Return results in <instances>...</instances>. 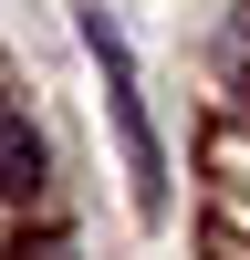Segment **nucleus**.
Instances as JSON below:
<instances>
[{
  "instance_id": "3",
  "label": "nucleus",
  "mask_w": 250,
  "mask_h": 260,
  "mask_svg": "<svg viewBox=\"0 0 250 260\" xmlns=\"http://www.w3.org/2000/svg\"><path fill=\"white\" fill-rule=\"evenodd\" d=\"M229 62L250 73V0H229Z\"/></svg>"
},
{
  "instance_id": "4",
  "label": "nucleus",
  "mask_w": 250,
  "mask_h": 260,
  "mask_svg": "<svg viewBox=\"0 0 250 260\" xmlns=\"http://www.w3.org/2000/svg\"><path fill=\"white\" fill-rule=\"evenodd\" d=\"M11 260H73V240H21Z\"/></svg>"
},
{
  "instance_id": "1",
  "label": "nucleus",
  "mask_w": 250,
  "mask_h": 260,
  "mask_svg": "<svg viewBox=\"0 0 250 260\" xmlns=\"http://www.w3.org/2000/svg\"><path fill=\"white\" fill-rule=\"evenodd\" d=\"M83 42L104 62V94H115V136H125V177H136V208L167 198V167H157V136H146V104H136V62H125V31L104 21V0H83Z\"/></svg>"
},
{
  "instance_id": "2",
  "label": "nucleus",
  "mask_w": 250,
  "mask_h": 260,
  "mask_svg": "<svg viewBox=\"0 0 250 260\" xmlns=\"http://www.w3.org/2000/svg\"><path fill=\"white\" fill-rule=\"evenodd\" d=\"M42 177H52V146H42V125L21 115V104H0V198H32Z\"/></svg>"
}]
</instances>
